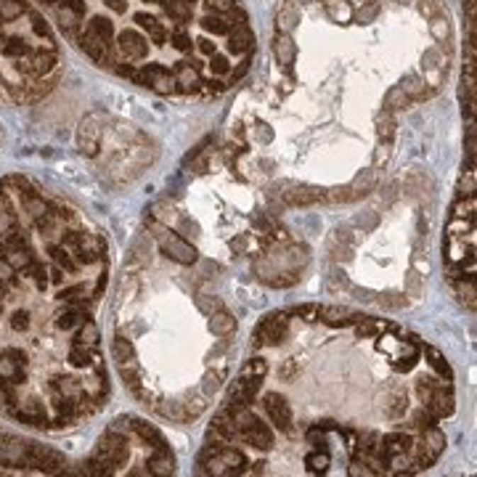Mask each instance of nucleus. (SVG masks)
I'll list each match as a JSON object with an SVG mask.
<instances>
[{"mask_svg": "<svg viewBox=\"0 0 477 477\" xmlns=\"http://www.w3.org/2000/svg\"><path fill=\"white\" fill-rule=\"evenodd\" d=\"M109 247L85 218L24 175L0 181V411L69 430L109 398L93 310Z\"/></svg>", "mask_w": 477, "mask_h": 477, "instance_id": "obj_1", "label": "nucleus"}, {"mask_svg": "<svg viewBox=\"0 0 477 477\" xmlns=\"http://www.w3.org/2000/svg\"><path fill=\"white\" fill-rule=\"evenodd\" d=\"M59 45L27 0H0V99L32 103L53 88Z\"/></svg>", "mask_w": 477, "mask_h": 477, "instance_id": "obj_2", "label": "nucleus"}, {"mask_svg": "<svg viewBox=\"0 0 477 477\" xmlns=\"http://www.w3.org/2000/svg\"><path fill=\"white\" fill-rule=\"evenodd\" d=\"M146 220H149V228L154 231L152 236L157 239L162 254H167L170 260H175V263H181V265H191L193 260H196V249H193L183 236L173 234V231H164L162 225H159V220H152V218H146Z\"/></svg>", "mask_w": 477, "mask_h": 477, "instance_id": "obj_3", "label": "nucleus"}, {"mask_svg": "<svg viewBox=\"0 0 477 477\" xmlns=\"http://www.w3.org/2000/svg\"><path fill=\"white\" fill-rule=\"evenodd\" d=\"M289 335V310H279V313L265 315L263 321L257 324L252 335L254 347H276L281 345Z\"/></svg>", "mask_w": 477, "mask_h": 477, "instance_id": "obj_4", "label": "nucleus"}, {"mask_svg": "<svg viewBox=\"0 0 477 477\" xmlns=\"http://www.w3.org/2000/svg\"><path fill=\"white\" fill-rule=\"evenodd\" d=\"M263 411L268 414L271 419V425H276V430H281V432H292V422H295V414H292V406L286 403L284 395H279V393H268L263 398Z\"/></svg>", "mask_w": 477, "mask_h": 477, "instance_id": "obj_5", "label": "nucleus"}, {"mask_svg": "<svg viewBox=\"0 0 477 477\" xmlns=\"http://www.w3.org/2000/svg\"><path fill=\"white\" fill-rule=\"evenodd\" d=\"M101 138H103V128H101V114H91V117H85L80 125V135H77V141H80V152L85 157H96L99 149H101Z\"/></svg>", "mask_w": 477, "mask_h": 477, "instance_id": "obj_6", "label": "nucleus"}, {"mask_svg": "<svg viewBox=\"0 0 477 477\" xmlns=\"http://www.w3.org/2000/svg\"><path fill=\"white\" fill-rule=\"evenodd\" d=\"M207 440H210V443H236V440H239L234 417L228 414V408L218 411V417L213 419V427H210V435H207Z\"/></svg>", "mask_w": 477, "mask_h": 477, "instance_id": "obj_7", "label": "nucleus"}, {"mask_svg": "<svg viewBox=\"0 0 477 477\" xmlns=\"http://www.w3.org/2000/svg\"><path fill=\"white\" fill-rule=\"evenodd\" d=\"M173 77H175V85H178V91L181 93H191V91H199V88H202V74H199V67H196V64H189V61L175 64Z\"/></svg>", "mask_w": 477, "mask_h": 477, "instance_id": "obj_8", "label": "nucleus"}, {"mask_svg": "<svg viewBox=\"0 0 477 477\" xmlns=\"http://www.w3.org/2000/svg\"><path fill=\"white\" fill-rule=\"evenodd\" d=\"M318 318L329 326H356L364 315L361 313H353L350 308H339V305H324V308H318Z\"/></svg>", "mask_w": 477, "mask_h": 477, "instance_id": "obj_9", "label": "nucleus"}, {"mask_svg": "<svg viewBox=\"0 0 477 477\" xmlns=\"http://www.w3.org/2000/svg\"><path fill=\"white\" fill-rule=\"evenodd\" d=\"M225 38H228V51L231 53L244 56L254 48V32L249 30V24H234Z\"/></svg>", "mask_w": 477, "mask_h": 477, "instance_id": "obj_10", "label": "nucleus"}, {"mask_svg": "<svg viewBox=\"0 0 477 477\" xmlns=\"http://www.w3.org/2000/svg\"><path fill=\"white\" fill-rule=\"evenodd\" d=\"M430 411H432V417L440 422V419H446L454 414V395H451V390H446V387H440V390H432V395H430V400L425 403Z\"/></svg>", "mask_w": 477, "mask_h": 477, "instance_id": "obj_11", "label": "nucleus"}, {"mask_svg": "<svg viewBox=\"0 0 477 477\" xmlns=\"http://www.w3.org/2000/svg\"><path fill=\"white\" fill-rule=\"evenodd\" d=\"M274 56L281 67H292V61L297 59V45L292 43L289 35L279 32V35L274 38Z\"/></svg>", "mask_w": 477, "mask_h": 477, "instance_id": "obj_12", "label": "nucleus"}, {"mask_svg": "<svg viewBox=\"0 0 477 477\" xmlns=\"http://www.w3.org/2000/svg\"><path fill=\"white\" fill-rule=\"evenodd\" d=\"M210 332L215 337H228L236 332V318L225 310H218V313L210 315Z\"/></svg>", "mask_w": 477, "mask_h": 477, "instance_id": "obj_13", "label": "nucleus"}, {"mask_svg": "<svg viewBox=\"0 0 477 477\" xmlns=\"http://www.w3.org/2000/svg\"><path fill=\"white\" fill-rule=\"evenodd\" d=\"M324 199V193L315 191V189H292V191H284V202L286 204H297V207H308V204H315Z\"/></svg>", "mask_w": 477, "mask_h": 477, "instance_id": "obj_14", "label": "nucleus"}, {"mask_svg": "<svg viewBox=\"0 0 477 477\" xmlns=\"http://www.w3.org/2000/svg\"><path fill=\"white\" fill-rule=\"evenodd\" d=\"M202 27L213 38H220V35H228L231 32V27H234V21L228 19V16H223V13H207L202 19Z\"/></svg>", "mask_w": 477, "mask_h": 477, "instance_id": "obj_15", "label": "nucleus"}, {"mask_svg": "<svg viewBox=\"0 0 477 477\" xmlns=\"http://www.w3.org/2000/svg\"><path fill=\"white\" fill-rule=\"evenodd\" d=\"M164 9V13L170 16V19H175V21H189L191 19V13H193V3L191 0H167L162 6Z\"/></svg>", "mask_w": 477, "mask_h": 477, "instance_id": "obj_16", "label": "nucleus"}, {"mask_svg": "<svg viewBox=\"0 0 477 477\" xmlns=\"http://www.w3.org/2000/svg\"><path fill=\"white\" fill-rule=\"evenodd\" d=\"M408 103H411V96H406L403 93V88L400 85H395V88H390L385 96V112H395V109H406Z\"/></svg>", "mask_w": 477, "mask_h": 477, "instance_id": "obj_17", "label": "nucleus"}, {"mask_svg": "<svg viewBox=\"0 0 477 477\" xmlns=\"http://www.w3.org/2000/svg\"><path fill=\"white\" fill-rule=\"evenodd\" d=\"M382 329H393L390 324H382V321H376V318H361L356 324V337L358 339H366V337H374V335H379Z\"/></svg>", "mask_w": 477, "mask_h": 477, "instance_id": "obj_18", "label": "nucleus"}, {"mask_svg": "<svg viewBox=\"0 0 477 477\" xmlns=\"http://www.w3.org/2000/svg\"><path fill=\"white\" fill-rule=\"evenodd\" d=\"M297 21H300V11H297L295 6H286V9L279 11V16H276V27H279V32L289 35V30L295 27Z\"/></svg>", "mask_w": 477, "mask_h": 477, "instance_id": "obj_19", "label": "nucleus"}, {"mask_svg": "<svg viewBox=\"0 0 477 477\" xmlns=\"http://www.w3.org/2000/svg\"><path fill=\"white\" fill-rule=\"evenodd\" d=\"M387 419H400L403 417V411H406V395H400V393H393V395L385 400V406H382Z\"/></svg>", "mask_w": 477, "mask_h": 477, "instance_id": "obj_20", "label": "nucleus"}, {"mask_svg": "<svg viewBox=\"0 0 477 477\" xmlns=\"http://www.w3.org/2000/svg\"><path fill=\"white\" fill-rule=\"evenodd\" d=\"M329 461H332V456H329V448H315L313 454H308V456H305V464L310 467V472H326Z\"/></svg>", "mask_w": 477, "mask_h": 477, "instance_id": "obj_21", "label": "nucleus"}, {"mask_svg": "<svg viewBox=\"0 0 477 477\" xmlns=\"http://www.w3.org/2000/svg\"><path fill=\"white\" fill-rule=\"evenodd\" d=\"M425 353L430 356V366H432V369H435V371L443 376V379H448V382H451V379H454V374H451V366L446 364V358L440 356L435 347H430V345L425 347Z\"/></svg>", "mask_w": 477, "mask_h": 477, "instance_id": "obj_22", "label": "nucleus"}, {"mask_svg": "<svg viewBox=\"0 0 477 477\" xmlns=\"http://www.w3.org/2000/svg\"><path fill=\"white\" fill-rule=\"evenodd\" d=\"M459 289V297H461V303L469 305V310H475V281L472 279H459L454 281Z\"/></svg>", "mask_w": 477, "mask_h": 477, "instance_id": "obj_23", "label": "nucleus"}, {"mask_svg": "<svg viewBox=\"0 0 477 477\" xmlns=\"http://www.w3.org/2000/svg\"><path fill=\"white\" fill-rule=\"evenodd\" d=\"M268 374V364H265L263 358H252V361H247L242 369V374L239 376H257V379H263Z\"/></svg>", "mask_w": 477, "mask_h": 477, "instance_id": "obj_24", "label": "nucleus"}, {"mask_svg": "<svg viewBox=\"0 0 477 477\" xmlns=\"http://www.w3.org/2000/svg\"><path fill=\"white\" fill-rule=\"evenodd\" d=\"M210 72H213V74H218V77L228 74V72H231V61H228V56H225V53L215 51L213 56H210Z\"/></svg>", "mask_w": 477, "mask_h": 477, "instance_id": "obj_25", "label": "nucleus"}, {"mask_svg": "<svg viewBox=\"0 0 477 477\" xmlns=\"http://www.w3.org/2000/svg\"><path fill=\"white\" fill-rule=\"evenodd\" d=\"M170 43H173V48L178 53H191V48H193V43H191V38L186 35V30L183 27H178V30L173 32V38H170Z\"/></svg>", "mask_w": 477, "mask_h": 477, "instance_id": "obj_26", "label": "nucleus"}, {"mask_svg": "<svg viewBox=\"0 0 477 477\" xmlns=\"http://www.w3.org/2000/svg\"><path fill=\"white\" fill-rule=\"evenodd\" d=\"M393 133H395V120H393V112H382V117H379V138L387 143L390 138H393Z\"/></svg>", "mask_w": 477, "mask_h": 477, "instance_id": "obj_27", "label": "nucleus"}, {"mask_svg": "<svg viewBox=\"0 0 477 477\" xmlns=\"http://www.w3.org/2000/svg\"><path fill=\"white\" fill-rule=\"evenodd\" d=\"M239 6L236 0H207V9L213 11V13H234V9Z\"/></svg>", "mask_w": 477, "mask_h": 477, "instance_id": "obj_28", "label": "nucleus"}, {"mask_svg": "<svg viewBox=\"0 0 477 477\" xmlns=\"http://www.w3.org/2000/svg\"><path fill=\"white\" fill-rule=\"evenodd\" d=\"M430 32L435 35V40H446L448 38V19H443V16H432V21H430Z\"/></svg>", "mask_w": 477, "mask_h": 477, "instance_id": "obj_29", "label": "nucleus"}, {"mask_svg": "<svg viewBox=\"0 0 477 477\" xmlns=\"http://www.w3.org/2000/svg\"><path fill=\"white\" fill-rule=\"evenodd\" d=\"M292 313H297L300 315V318H305V321H310V324H313V321H318V305H300V308H297V310H292Z\"/></svg>", "mask_w": 477, "mask_h": 477, "instance_id": "obj_30", "label": "nucleus"}, {"mask_svg": "<svg viewBox=\"0 0 477 477\" xmlns=\"http://www.w3.org/2000/svg\"><path fill=\"white\" fill-rule=\"evenodd\" d=\"M196 303H199V308H202L204 313H218V310H223V303H220V300H207V297H199V300H196Z\"/></svg>", "mask_w": 477, "mask_h": 477, "instance_id": "obj_31", "label": "nucleus"}, {"mask_svg": "<svg viewBox=\"0 0 477 477\" xmlns=\"http://www.w3.org/2000/svg\"><path fill=\"white\" fill-rule=\"evenodd\" d=\"M196 51L202 53V56H213V53L218 51V45H215L210 38H199V40H196Z\"/></svg>", "mask_w": 477, "mask_h": 477, "instance_id": "obj_32", "label": "nucleus"}, {"mask_svg": "<svg viewBox=\"0 0 477 477\" xmlns=\"http://www.w3.org/2000/svg\"><path fill=\"white\" fill-rule=\"evenodd\" d=\"M247 69H249V53H244V59L239 61L236 72H228V74H231V80H239V77H244V74H247Z\"/></svg>", "mask_w": 477, "mask_h": 477, "instance_id": "obj_33", "label": "nucleus"}, {"mask_svg": "<svg viewBox=\"0 0 477 477\" xmlns=\"http://www.w3.org/2000/svg\"><path fill=\"white\" fill-rule=\"evenodd\" d=\"M202 85H207L204 91L213 93V96H218V93H223L225 88H228V85H223V82H220V80H207V82H202Z\"/></svg>", "mask_w": 477, "mask_h": 477, "instance_id": "obj_34", "label": "nucleus"}, {"mask_svg": "<svg viewBox=\"0 0 477 477\" xmlns=\"http://www.w3.org/2000/svg\"><path fill=\"white\" fill-rule=\"evenodd\" d=\"M475 6H477V0H464V11H467L469 24H475Z\"/></svg>", "mask_w": 477, "mask_h": 477, "instance_id": "obj_35", "label": "nucleus"}, {"mask_svg": "<svg viewBox=\"0 0 477 477\" xmlns=\"http://www.w3.org/2000/svg\"><path fill=\"white\" fill-rule=\"evenodd\" d=\"M244 247H247V239H244V236H242V239H236V244H234V249H239V252H242Z\"/></svg>", "mask_w": 477, "mask_h": 477, "instance_id": "obj_36", "label": "nucleus"}, {"mask_svg": "<svg viewBox=\"0 0 477 477\" xmlns=\"http://www.w3.org/2000/svg\"><path fill=\"white\" fill-rule=\"evenodd\" d=\"M300 3H313V0H300Z\"/></svg>", "mask_w": 477, "mask_h": 477, "instance_id": "obj_37", "label": "nucleus"}, {"mask_svg": "<svg viewBox=\"0 0 477 477\" xmlns=\"http://www.w3.org/2000/svg\"><path fill=\"white\" fill-rule=\"evenodd\" d=\"M191 3H193V0H191Z\"/></svg>", "mask_w": 477, "mask_h": 477, "instance_id": "obj_38", "label": "nucleus"}]
</instances>
